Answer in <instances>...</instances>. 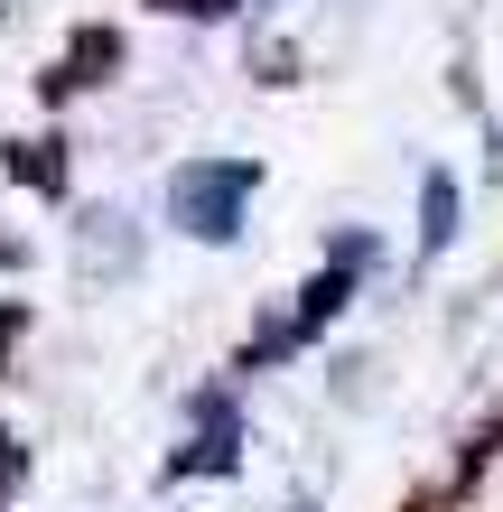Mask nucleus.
<instances>
[{
  "instance_id": "f257e3e1",
  "label": "nucleus",
  "mask_w": 503,
  "mask_h": 512,
  "mask_svg": "<svg viewBox=\"0 0 503 512\" xmlns=\"http://www.w3.org/2000/svg\"><path fill=\"white\" fill-rule=\"evenodd\" d=\"M233 196H243V177H215V168L177 187V205H187V215H205L196 233H233V224H224V215H233Z\"/></svg>"
}]
</instances>
